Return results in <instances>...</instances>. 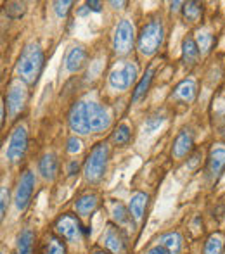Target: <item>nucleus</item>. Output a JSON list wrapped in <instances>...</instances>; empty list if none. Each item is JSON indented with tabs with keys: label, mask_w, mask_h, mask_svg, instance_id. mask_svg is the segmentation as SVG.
Here are the masks:
<instances>
[{
	"label": "nucleus",
	"mask_w": 225,
	"mask_h": 254,
	"mask_svg": "<svg viewBox=\"0 0 225 254\" xmlns=\"http://www.w3.org/2000/svg\"><path fill=\"white\" fill-rule=\"evenodd\" d=\"M26 102V90H24L21 85H12L7 95V104H9V109L12 114H17L24 107Z\"/></svg>",
	"instance_id": "obj_15"
},
{
	"label": "nucleus",
	"mask_w": 225,
	"mask_h": 254,
	"mask_svg": "<svg viewBox=\"0 0 225 254\" xmlns=\"http://www.w3.org/2000/svg\"><path fill=\"white\" fill-rule=\"evenodd\" d=\"M108 157H109V147L106 142L97 144L88 154L87 161H85V178L88 182H97L104 175L106 166H108Z\"/></svg>",
	"instance_id": "obj_4"
},
{
	"label": "nucleus",
	"mask_w": 225,
	"mask_h": 254,
	"mask_svg": "<svg viewBox=\"0 0 225 254\" xmlns=\"http://www.w3.org/2000/svg\"><path fill=\"white\" fill-rule=\"evenodd\" d=\"M24 10H26V5L23 2H10L5 5V14L9 17H12V19L21 17L24 14Z\"/></svg>",
	"instance_id": "obj_29"
},
{
	"label": "nucleus",
	"mask_w": 225,
	"mask_h": 254,
	"mask_svg": "<svg viewBox=\"0 0 225 254\" xmlns=\"http://www.w3.org/2000/svg\"><path fill=\"white\" fill-rule=\"evenodd\" d=\"M111 213H113L114 221H116L118 225H127L128 221H130V218H132L130 211L125 209V206H123V204H120V202H114L113 204V206H111Z\"/></svg>",
	"instance_id": "obj_25"
},
{
	"label": "nucleus",
	"mask_w": 225,
	"mask_h": 254,
	"mask_svg": "<svg viewBox=\"0 0 225 254\" xmlns=\"http://www.w3.org/2000/svg\"><path fill=\"white\" fill-rule=\"evenodd\" d=\"M159 246L166 249L170 254H180L182 251V237L178 232H168L159 237Z\"/></svg>",
	"instance_id": "obj_17"
},
{
	"label": "nucleus",
	"mask_w": 225,
	"mask_h": 254,
	"mask_svg": "<svg viewBox=\"0 0 225 254\" xmlns=\"http://www.w3.org/2000/svg\"><path fill=\"white\" fill-rule=\"evenodd\" d=\"M111 5H114V7L118 9L120 5H125V2H111Z\"/></svg>",
	"instance_id": "obj_39"
},
{
	"label": "nucleus",
	"mask_w": 225,
	"mask_h": 254,
	"mask_svg": "<svg viewBox=\"0 0 225 254\" xmlns=\"http://www.w3.org/2000/svg\"><path fill=\"white\" fill-rule=\"evenodd\" d=\"M156 63H158V61H154V64H151V66L148 67V71H146L144 78H142V80L139 81L137 88H135V92H134V101H135V102H137V101H141V99L146 95V92H148L149 85H151V81H152V76H154V71H156Z\"/></svg>",
	"instance_id": "obj_19"
},
{
	"label": "nucleus",
	"mask_w": 225,
	"mask_h": 254,
	"mask_svg": "<svg viewBox=\"0 0 225 254\" xmlns=\"http://www.w3.org/2000/svg\"><path fill=\"white\" fill-rule=\"evenodd\" d=\"M132 45H134V26L130 21L123 19L114 31V51L123 56L130 52Z\"/></svg>",
	"instance_id": "obj_7"
},
{
	"label": "nucleus",
	"mask_w": 225,
	"mask_h": 254,
	"mask_svg": "<svg viewBox=\"0 0 225 254\" xmlns=\"http://www.w3.org/2000/svg\"><path fill=\"white\" fill-rule=\"evenodd\" d=\"M71 5H73V2H56L54 3V9H56V12H57V16H66L68 12H70V9H71Z\"/></svg>",
	"instance_id": "obj_30"
},
{
	"label": "nucleus",
	"mask_w": 225,
	"mask_h": 254,
	"mask_svg": "<svg viewBox=\"0 0 225 254\" xmlns=\"http://www.w3.org/2000/svg\"><path fill=\"white\" fill-rule=\"evenodd\" d=\"M99 204V197L95 194H85L81 195L80 199H76V204H75V207H76V211L80 214H90L92 211L97 207Z\"/></svg>",
	"instance_id": "obj_20"
},
{
	"label": "nucleus",
	"mask_w": 225,
	"mask_h": 254,
	"mask_svg": "<svg viewBox=\"0 0 225 254\" xmlns=\"http://www.w3.org/2000/svg\"><path fill=\"white\" fill-rule=\"evenodd\" d=\"M225 237L222 234H213L208 237L205 244V254H222Z\"/></svg>",
	"instance_id": "obj_22"
},
{
	"label": "nucleus",
	"mask_w": 225,
	"mask_h": 254,
	"mask_svg": "<svg viewBox=\"0 0 225 254\" xmlns=\"http://www.w3.org/2000/svg\"><path fill=\"white\" fill-rule=\"evenodd\" d=\"M196 97V81L194 80H184L175 87L173 94L170 95V99L182 102H191Z\"/></svg>",
	"instance_id": "obj_14"
},
{
	"label": "nucleus",
	"mask_w": 225,
	"mask_h": 254,
	"mask_svg": "<svg viewBox=\"0 0 225 254\" xmlns=\"http://www.w3.org/2000/svg\"><path fill=\"white\" fill-rule=\"evenodd\" d=\"M35 189V175L30 170L24 171L23 177H21L19 184H17V190H16V207L17 209H26V206L30 204L31 194H33Z\"/></svg>",
	"instance_id": "obj_8"
},
{
	"label": "nucleus",
	"mask_w": 225,
	"mask_h": 254,
	"mask_svg": "<svg viewBox=\"0 0 225 254\" xmlns=\"http://www.w3.org/2000/svg\"><path fill=\"white\" fill-rule=\"evenodd\" d=\"M54 228L64 241L70 242H76L81 235V225L75 214H63L61 218H57Z\"/></svg>",
	"instance_id": "obj_6"
},
{
	"label": "nucleus",
	"mask_w": 225,
	"mask_h": 254,
	"mask_svg": "<svg viewBox=\"0 0 225 254\" xmlns=\"http://www.w3.org/2000/svg\"><path fill=\"white\" fill-rule=\"evenodd\" d=\"M80 149H81V142L78 140L76 137H71L70 140H68V152H70V154L78 152Z\"/></svg>",
	"instance_id": "obj_32"
},
{
	"label": "nucleus",
	"mask_w": 225,
	"mask_h": 254,
	"mask_svg": "<svg viewBox=\"0 0 225 254\" xmlns=\"http://www.w3.org/2000/svg\"><path fill=\"white\" fill-rule=\"evenodd\" d=\"M165 38V30L159 19H151L146 23L139 35V51L144 56H152L159 49Z\"/></svg>",
	"instance_id": "obj_3"
},
{
	"label": "nucleus",
	"mask_w": 225,
	"mask_h": 254,
	"mask_svg": "<svg viewBox=\"0 0 225 254\" xmlns=\"http://www.w3.org/2000/svg\"><path fill=\"white\" fill-rule=\"evenodd\" d=\"M192 145H194V137H192L191 130H182L180 133L177 135V138H175L173 142V156L175 157H184L187 156L189 152L192 151Z\"/></svg>",
	"instance_id": "obj_12"
},
{
	"label": "nucleus",
	"mask_w": 225,
	"mask_h": 254,
	"mask_svg": "<svg viewBox=\"0 0 225 254\" xmlns=\"http://www.w3.org/2000/svg\"><path fill=\"white\" fill-rule=\"evenodd\" d=\"M225 170V145L215 144V147H212L208 157V177L212 180H217Z\"/></svg>",
	"instance_id": "obj_10"
},
{
	"label": "nucleus",
	"mask_w": 225,
	"mask_h": 254,
	"mask_svg": "<svg viewBox=\"0 0 225 254\" xmlns=\"http://www.w3.org/2000/svg\"><path fill=\"white\" fill-rule=\"evenodd\" d=\"M178 5H180V2H175V3H171V9H173V10H177V9H178Z\"/></svg>",
	"instance_id": "obj_40"
},
{
	"label": "nucleus",
	"mask_w": 225,
	"mask_h": 254,
	"mask_svg": "<svg viewBox=\"0 0 225 254\" xmlns=\"http://www.w3.org/2000/svg\"><path fill=\"white\" fill-rule=\"evenodd\" d=\"M163 121H165L163 116H151V118H148V121H146V128H148L149 131H152V130H156Z\"/></svg>",
	"instance_id": "obj_31"
},
{
	"label": "nucleus",
	"mask_w": 225,
	"mask_h": 254,
	"mask_svg": "<svg viewBox=\"0 0 225 254\" xmlns=\"http://www.w3.org/2000/svg\"><path fill=\"white\" fill-rule=\"evenodd\" d=\"M199 156H201V152H196V154H194V156H192V161H191V163H189V168H192V166H194V164H196V163H198Z\"/></svg>",
	"instance_id": "obj_37"
},
{
	"label": "nucleus",
	"mask_w": 225,
	"mask_h": 254,
	"mask_svg": "<svg viewBox=\"0 0 225 254\" xmlns=\"http://www.w3.org/2000/svg\"><path fill=\"white\" fill-rule=\"evenodd\" d=\"M44 66V52L38 44H28L17 59V74L26 83H35Z\"/></svg>",
	"instance_id": "obj_2"
},
{
	"label": "nucleus",
	"mask_w": 225,
	"mask_h": 254,
	"mask_svg": "<svg viewBox=\"0 0 225 254\" xmlns=\"http://www.w3.org/2000/svg\"><path fill=\"white\" fill-rule=\"evenodd\" d=\"M33 249V234L31 230H24L17 241V254H31Z\"/></svg>",
	"instance_id": "obj_24"
},
{
	"label": "nucleus",
	"mask_w": 225,
	"mask_h": 254,
	"mask_svg": "<svg viewBox=\"0 0 225 254\" xmlns=\"http://www.w3.org/2000/svg\"><path fill=\"white\" fill-rule=\"evenodd\" d=\"M113 140L116 142L118 145L128 144V140H130V128H128L127 125H120V127H118L116 130H114Z\"/></svg>",
	"instance_id": "obj_28"
},
{
	"label": "nucleus",
	"mask_w": 225,
	"mask_h": 254,
	"mask_svg": "<svg viewBox=\"0 0 225 254\" xmlns=\"http://www.w3.org/2000/svg\"><path fill=\"white\" fill-rule=\"evenodd\" d=\"M92 254H108V253H106V251H102V249H95V251L92 253Z\"/></svg>",
	"instance_id": "obj_41"
},
{
	"label": "nucleus",
	"mask_w": 225,
	"mask_h": 254,
	"mask_svg": "<svg viewBox=\"0 0 225 254\" xmlns=\"http://www.w3.org/2000/svg\"><path fill=\"white\" fill-rule=\"evenodd\" d=\"M137 76V67L132 63H123L120 66H116L109 74V83L116 90H127L132 83L135 81Z\"/></svg>",
	"instance_id": "obj_5"
},
{
	"label": "nucleus",
	"mask_w": 225,
	"mask_h": 254,
	"mask_svg": "<svg viewBox=\"0 0 225 254\" xmlns=\"http://www.w3.org/2000/svg\"><path fill=\"white\" fill-rule=\"evenodd\" d=\"M224 135H225V133H224Z\"/></svg>",
	"instance_id": "obj_42"
},
{
	"label": "nucleus",
	"mask_w": 225,
	"mask_h": 254,
	"mask_svg": "<svg viewBox=\"0 0 225 254\" xmlns=\"http://www.w3.org/2000/svg\"><path fill=\"white\" fill-rule=\"evenodd\" d=\"M78 168H80V166H78V163H76V161H73V163H70V166H68V173L75 175L78 171Z\"/></svg>",
	"instance_id": "obj_36"
},
{
	"label": "nucleus",
	"mask_w": 225,
	"mask_h": 254,
	"mask_svg": "<svg viewBox=\"0 0 225 254\" xmlns=\"http://www.w3.org/2000/svg\"><path fill=\"white\" fill-rule=\"evenodd\" d=\"M7 199H9V192L5 189H2V218L5 216V206H7Z\"/></svg>",
	"instance_id": "obj_34"
},
{
	"label": "nucleus",
	"mask_w": 225,
	"mask_h": 254,
	"mask_svg": "<svg viewBox=\"0 0 225 254\" xmlns=\"http://www.w3.org/2000/svg\"><path fill=\"white\" fill-rule=\"evenodd\" d=\"M148 254H170V253L166 251V249L163 248V246H159V244H158V246H154V248L149 249Z\"/></svg>",
	"instance_id": "obj_33"
},
{
	"label": "nucleus",
	"mask_w": 225,
	"mask_h": 254,
	"mask_svg": "<svg viewBox=\"0 0 225 254\" xmlns=\"http://www.w3.org/2000/svg\"><path fill=\"white\" fill-rule=\"evenodd\" d=\"M102 242L113 254H121L125 251V237L121 230L114 225H109L102 234Z\"/></svg>",
	"instance_id": "obj_11"
},
{
	"label": "nucleus",
	"mask_w": 225,
	"mask_h": 254,
	"mask_svg": "<svg viewBox=\"0 0 225 254\" xmlns=\"http://www.w3.org/2000/svg\"><path fill=\"white\" fill-rule=\"evenodd\" d=\"M88 10H90V9H88V7H87V5H85V7H81V9H80V10H78V14H80V16H85V14H87V12H88Z\"/></svg>",
	"instance_id": "obj_38"
},
{
	"label": "nucleus",
	"mask_w": 225,
	"mask_h": 254,
	"mask_svg": "<svg viewBox=\"0 0 225 254\" xmlns=\"http://www.w3.org/2000/svg\"><path fill=\"white\" fill-rule=\"evenodd\" d=\"M42 254H66V249H64V244L61 242V239L57 237H49L47 242L44 246V253Z\"/></svg>",
	"instance_id": "obj_26"
},
{
	"label": "nucleus",
	"mask_w": 225,
	"mask_h": 254,
	"mask_svg": "<svg viewBox=\"0 0 225 254\" xmlns=\"http://www.w3.org/2000/svg\"><path fill=\"white\" fill-rule=\"evenodd\" d=\"M196 40H198L199 52H208L213 45V35L206 30H199L198 33H196Z\"/></svg>",
	"instance_id": "obj_27"
},
{
	"label": "nucleus",
	"mask_w": 225,
	"mask_h": 254,
	"mask_svg": "<svg viewBox=\"0 0 225 254\" xmlns=\"http://www.w3.org/2000/svg\"><path fill=\"white\" fill-rule=\"evenodd\" d=\"M68 121H70V127L73 131L80 135H87L92 131L106 130L111 123V116H109L108 109L99 102L80 101L71 107Z\"/></svg>",
	"instance_id": "obj_1"
},
{
	"label": "nucleus",
	"mask_w": 225,
	"mask_h": 254,
	"mask_svg": "<svg viewBox=\"0 0 225 254\" xmlns=\"http://www.w3.org/2000/svg\"><path fill=\"white\" fill-rule=\"evenodd\" d=\"M26 145H28V135L24 127H17L12 131L9 140V147H7V157H9L12 163H17L21 157L26 152Z\"/></svg>",
	"instance_id": "obj_9"
},
{
	"label": "nucleus",
	"mask_w": 225,
	"mask_h": 254,
	"mask_svg": "<svg viewBox=\"0 0 225 254\" xmlns=\"http://www.w3.org/2000/svg\"><path fill=\"white\" fill-rule=\"evenodd\" d=\"M201 14H203V5L199 2L184 3V16H185V19H187V21L196 23V21L201 19Z\"/></svg>",
	"instance_id": "obj_23"
},
{
	"label": "nucleus",
	"mask_w": 225,
	"mask_h": 254,
	"mask_svg": "<svg viewBox=\"0 0 225 254\" xmlns=\"http://www.w3.org/2000/svg\"><path fill=\"white\" fill-rule=\"evenodd\" d=\"M38 170H40L42 177L45 180H52L57 173V159L54 154H45L40 159V164H38Z\"/></svg>",
	"instance_id": "obj_18"
},
{
	"label": "nucleus",
	"mask_w": 225,
	"mask_h": 254,
	"mask_svg": "<svg viewBox=\"0 0 225 254\" xmlns=\"http://www.w3.org/2000/svg\"><path fill=\"white\" fill-rule=\"evenodd\" d=\"M148 195L142 194V192H137V194L132 195L130 202H128V211H130L132 218L134 220H141L142 214L146 211V206H148Z\"/></svg>",
	"instance_id": "obj_16"
},
{
	"label": "nucleus",
	"mask_w": 225,
	"mask_h": 254,
	"mask_svg": "<svg viewBox=\"0 0 225 254\" xmlns=\"http://www.w3.org/2000/svg\"><path fill=\"white\" fill-rule=\"evenodd\" d=\"M87 7L90 10H95V12H99V10H101V2H87Z\"/></svg>",
	"instance_id": "obj_35"
},
{
	"label": "nucleus",
	"mask_w": 225,
	"mask_h": 254,
	"mask_svg": "<svg viewBox=\"0 0 225 254\" xmlns=\"http://www.w3.org/2000/svg\"><path fill=\"white\" fill-rule=\"evenodd\" d=\"M85 61H87V52L83 47H71L66 54L64 63H66V69L70 73H76L83 67Z\"/></svg>",
	"instance_id": "obj_13"
},
{
	"label": "nucleus",
	"mask_w": 225,
	"mask_h": 254,
	"mask_svg": "<svg viewBox=\"0 0 225 254\" xmlns=\"http://www.w3.org/2000/svg\"><path fill=\"white\" fill-rule=\"evenodd\" d=\"M182 57H184L185 64H194L199 57V47L194 42V38L187 37L184 40V45H182Z\"/></svg>",
	"instance_id": "obj_21"
}]
</instances>
